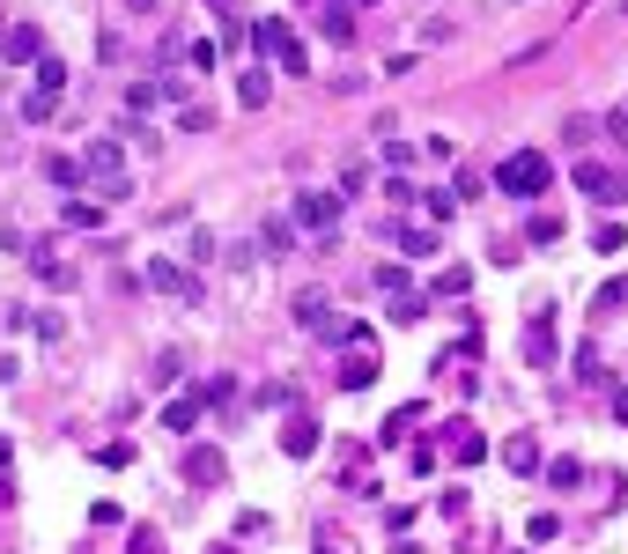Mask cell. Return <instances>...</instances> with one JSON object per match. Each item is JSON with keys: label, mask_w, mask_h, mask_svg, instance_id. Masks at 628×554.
Here are the masks:
<instances>
[{"label": "cell", "mask_w": 628, "mask_h": 554, "mask_svg": "<svg viewBox=\"0 0 628 554\" xmlns=\"http://www.w3.org/2000/svg\"><path fill=\"white\" fill-rule=\"evenodd\" d=\"M377 377H385V362H377V333L363 326V318H348V326H340V385L370 392Z\"/></svg>", "instance_id": "1"}, {"label": "cell", "mask_w": 628, "mask_h": 554, "mask_svg": "<svg viewBox=\"0 0 628 554\" xmlns=\"http://www.w3.org/2000/svg\"><path fill=\"white\" fill-rule=\"evenodd\" d=\"M496 185L510 200H547V185H555V163L540 156V148H510V156L496 163Z\"/></svg>", "instance_id": "2"}, {"label": "cell", "mask_w": 628, "mask_h": 554, "mask_svg": "<svg viewBox=\"0 0 628 554\" xmlns=\"http://www.w3.org/2000/svg\"><path fill=\"white\" fill-rule=\"evenodd\" d=\"M82 178H89V185L104 193V207L133 193V178H126V156H119V141H89V148H82Z\"/></svg>", "instance_id": "3"}, {"label": "cell", "mask_w": 628, "mask_h": 554, "mask_svg": "<svg viewBox=\"0 0 628 554\" xmlns=\"http://www.w3.org/2000/svg\"><path fill=\"white\" fill-rule=\"evenodd\" d=\"M289 222L311 229V237H333V229H340V193H326V185L296 193V200H289Z\"/></svg>", "instance_id": "4"}, {"label": "cell", "mask_w": 628, "mask_h": 554, "mask_svg": "<svg viewBox=\"0 0 628 554\" xmlns=\"http://www.w3.org/2000/svg\"><path fill=\"white\" fill-rule=\"evenodd\" d=\"M518 348H525V362H532V370H555V362H562V333H555V311L525 318V340H518Z\"/></svg>", "instance_id": "5"}, {"label": "cell", "mask_w": 628, "mask_h": 554, "mask_svg": "<svg viewBox=\"0 0 628 554\" xmlns=\"http://www.w3.org/2000/svg\"><path fill=\"white\" fill-rule=\"evenodd\" d=\"M30 274L37 281H45V289H82V266H74V259H60V252H52V244H30Z\"/></svg>", "instance_id": "6"}, {"label": "cell", "mask_w": 628, "mask_h": 554, "mask_svg": "<svg viewBox=\"0 0 628 554\" xmlns=\"http://www.w3.org/2000/svg\"><path fill=\"white\" fill-rule=\"evenodd\" d=\"M577 193L621 207V200H628V178H621V170H606V163H577Z\"/></svg>", "instance_id": "7"}, {"label": "cell", "mask_w": 628, "mask_h": 554, "mask_svg": "<svg viewBox=\"0 0 628 554\" xmlns=\"http://www.w3.org/2000/svg\"><path fill=\"white\" fill-rule=\"evenodd\" d=\"M222 473H230V458H222V444H207V436H200V444L185 451V481H193V488H215Z\"/></svg>", "instance_id": "8"}, {"label": "cell", "mask_w": 628, "mask_h": 554, "mask_svg": "<svg viewBox=\"0 0 628 554\" xmlns=\"http://www.w3.org/2000/svg\"><path fill=\"white\" fill-rule=\"evenodd\" d=\"M444 451L459 458V466H481V458L496 451V444H488V436L473 429V422H444Z\"/></svg>", "instance_id": "9"}, {"label": "cell", "mask_w": 628, "mask_h": 554, "mask_svg": "<svg viewBox=\"0 0 628 554\" xmlns=\"http://www.w3.org/2000/svg\"><path fill=\"white\" fill-rule=\"evenodd\" d=\"M148 289H156V296H185V303H193V296H200V281L185 274L178 259H148Z\"/></svg>", "instance_id": "10"}, {"label": "cell", "mask_w": 628, "mask_h": 554, "mask_svg": "<svg viewBox=\"0 0 628 554\" xmlns=\"http://www.w3.org/2000/svg\"><path fill=\"white\" fill-rule=\"evenodd\" d=\"M0 52H8L15 67H37V60H45V30H37V23H15V30H0Z\"/></svg>", "instance_id": "11"}, {"label": "cell", "mask_w": 628, "mask_h": 554, "mask_svg": "<svg viewBox=\"0 0 628 554\" xmlns=\"http://www.w3.org/2000/svg\"><path fill=\"white\" fill-rule=\"evenodd\" d=\"M496 458H503L510 473H540V466H547V458H540V436H503Z\"/></svg>", "instance_id": "12"}, {"label": "cell", "mask_w": 628, "mask_h": 554, "mask_svg": "<svg viewBox=\"0 0 628 554\" xmlns=\"http://www.w3.org/2000/svg\"><path fill=\"white\" fill-rule=\"evenodd\" d=\"M237 104H244V111H266V104H274V74H266V67H244V74H237Z\"/></svg>", "instance_id": "13"}, {"label": "cell", "mask_w": 628, "mask_h": 554, "mask_svg": "<svg viewBox=\"0 0 628 554\" xmlns=\"http://www.w3.org/2000/svg\"><path fill=\"white\" fill-rule=\"evenodd\" d=\"M392 244H399L407 259H429V252H436V229H429V222H399V215H392Z\"/></svg>", "instance_id": "14"}, {"label": "cell", "mask_w": 628, "mask_h": 554, "mask_svg": "<svg viewBox=\"0 0 628 554\" xmlns=\"http://www.w3.org/2000/svg\"><path fill=\"white\" fill-rule=\"evenodd\" d=\"M259 252L289 259V252H296V222H289V215H266V222H259Z\"/></svg>", "instance_id": "15"}, {"label": "cell", "mask_w": 628, "mask_h": 554, "mask_svg": "<svg viewBox=\"0 0 628 554\" xmlns=\"http://www.w3.org/2000/svg\"><path fill=\"white\" fill-rule=\"evenodd\" d=\"M289 311H296V326H303V333H318V326L333 318V296H326V289H303V296L289 303Z\"/></svg>", "instance_id": "16"}, {"label": "cell", "mask_w": 628, "mask_h": 554, "mask_svg": "<svg viewBox=\"0 0 628 554\" xmlns=\"http://www.w3.org/2000/svg\"><path fill=\"white\" fill-rule=\"evenodd\" d=\"M281 451H289V458H311V451H318V422H311V414H289V429H281Z\"/></svg>", "instance_id": "17"}, {"label": "cell", "mask_w": 628, "mask_h": 554, "mask_svg": "<svg viewBox=\"0 0 628 554\" xmlns=\"http://www.w3.org/2000/svg\"><path fill=\"white\" fill-rule=\"evenodd\" d=\"M333 37V45H355V0H326V23H318Z\"/></svg>", "instance_id": "18"}, {"label": "cell", "mask_w": 628, "mask_h": 554, "mask_svg": "<svg viewBox=\"0 0 628 554\" xmlns=\"http://www.w3.org/2000/svg\"><path fill=\"white\" fill-rule=\"evenodd\" d=\"M163 429H170V436H193V429H200V399H170V407H163Z\"/></svg>", "instance_id": "19"}, {"label": "cell", "mask_w": 628, "mask_h": 554, "mask_svg": "<svg viewBox=\"0 0 628 554\" xmlns=\"http://www.w3.org/2000/svg\"><path fill=\"white\" fill-rule=\"evenodd\" d=\"M385 318H392V326H422V318H429V296H414V289H399Z\"/></svg>", "instance_id": "20"}, {"label": "cell", "mask_w": 628, "mask_h": 554, "mask_svg": "<svg viewBox=\"0 0 628 554\" xmlns=\"http://www.w3.org/2000/svg\"><path fill=\"white\" fill-rule=\"evenodd\" d=\"M414 422H422V407H392V414H385V429H377V444H385V451H399V436H407Z\"/></svg>", "instance_id": "21"}, {"label": "cell", "mask_w": 628, "mask_h": 554, "mask_svg": "<svg viewBox=\"0 0 628 554\" xmlns=\"http://www.w3.org/2000/svg\"><path fill=\"white\" fill-rule=\"evenodd\" d=\"M60 215H67L74 229H104V200H82V193H74V200L60 207Z\"/></svg>", "instance_id": "22"}, {"label": "cell", "mask_w": 628, "mask_h": 554, "mask_svg": "<svg viewBox=\"0 0 628 554\" xmlns=\"http://www.w3.org/2000/svg\"><path fill=\"white\" fill-rule=\"evenodd\" d=\"M37 89H45V97H60V89H67V60H60V52L37 60Z\"/></svg>", "instance_id": "23"}, {"label": "cell", "mask_w": 628, "mask_h": 554, "mask_svg": "<svg viewBox=\"0 0 628 554\" xmlns=\"http://www.w3.org/2000/svg\"><path fill=\"white\" fill-rule=\"evenodd\" d=\"M540 473H547V488H577L584 481V458H547Z\"/></svg>", "instance_id": "24"}, {"label": "cell", "mask_w": 628, "mask_h": 554, "mask_svg": "<svg viewBox=\"0 0 628 554\" xmlns=\"http://www.w3.org/2000/svg\"><path fill=\"white\" fill-rule=\"evenodd\" d=\"M200 407H230V399H237V377H200Z\"/></svg>", "instance_id": "25"}, {"label": "cell", "mask_w": 628, "mask_h": 554, "mask_svg": "<svg viewBox=\"0 0 628 554\" xmlns=\"http://www.w3.org/2000/svg\"><path fill=\"white\" fill-rule=\"evenodd\" d=\"M274 60H281V74H296V82H303V74H311V52L296 45V30L281 37V52H274Z\"/></svg>", "instance_id": "26"}, {"label": "cell", "mask_w": 628, "mask_h": 554, "mask_svg": "<svg viewBox=\"0 0 628 554\" xmlns=\"http://www.w3.org/2000/svg\"><path fill=\"white\" fill-rule=\"evenodd\" d=\"M156 104H163V82H133V89H126V111H133V119H148Z\"/></svg>", "instance_id": "27"}, {"label": "cell", "mask_w": 628, "mask_h": 554, "mask_svg": "<svg viewBox=\"0 0 628 554\" xmlns=\"http://www.w3.org/2000/svg\"><path fill=\"white\" fill-rule=\"evenodd\" d=\"M281 37H289V23H281V15H266V23H252V45L266 52V60L281 52Z\"/></svg>", "instance_id": "28"}, {"label": "cell", "mask_w": 628, "mask_h": 554, "mask_svg": "<svg viewBox=\"0 0 628 554\" xmlns=\"http://www.w3.org/2000/svg\"><path fill=\"white\" fill-rule=\"evenodd\" d=\"M15 318H23L37 340H60V333H67V318H60V311H15Z\"/></svg>", "instance_id": "29"}, {"label": "cell", "mask_w": 628, "mask_h": 554, "mask_svg": "<svg viewBox=\"0 0 628 554\" xmlns=\"http://www.w3.org/2000/svg\"><path fill=\"white\" fill-rule=\"evenodd\" d=\"M473 289V274H466V266H444V274H436V296H451V303H459Z\"/></svg>", "instance_id": "30"}, {"label": "cell", "mask_w": 628, "mask_h": 554, "mask_svg": "<svg viewBox=\"0 0 628 554\" xmlns=\"http://www.w3.org/2000/svg\"><path fill=\"white\" fill-rule=\"evenodd\" d=\"M385 200L399 207V215H407V207H414V200H422V193H414V185H407V170H392V178H385Z\"/></svg>", "instance_id": "31"}, {"label": "cell", "mask_w": 628, "mask_h": 554, "mask_svg": "<svg viewBox=\"0 0 628 554\" xmlns=\"http://www.w3.org/2000/svg\"><path fill=\"white\" fill-rule=\"evenodd\" d=\"M592 252H628V229L621 222H599L592 229Z\"/></svg>", "instance_id": "32"}, {"label": "cell", "mask_w": 628, "mask_h": 554, "mask_svg": "<svg viewBox=\"0 0 628 554\" xmlns=\"http://www.w3.org/2000/svg\"><path fill=\"white\" fill-rule=\"evenodd\" d=\"M185 60H193V74H215V67H222V45H215V37H200Z\"/></svg>", "instance_id": "33"}, {"label": "cell", "mask_w": 628, "mask_h": 554, "mask_svg": "<svg viewBox=\"0 0 628 554\" xmlns=\"http://www.w3.org/2000/svg\"><path fill=\"white\" fill-rule=\"evenodd\" d=\"M52 111H60V97H45V89H30V97H23V119H30V126H45Z\"/></svg>", "instance_id": "34"}, {"label": "cell", "mask_w": 628, "mask_h": 554, "mask_svg": "<svg viewBox=\"0 0 628 554\" xmlns=\"http://www.w3.org/2000/svg\"><path fill=\"white\" fill-rule=\"evenodd\" d=\"M562 237V215H532L525 222V244H555Z\"/></svg>", "instance_id": "35"}, {"label": "cell", "mask_w": 628, "mask_h": 554, "mask_svg": "<svg viewBox=\"0 0 628 554\" xmlns=\"http://www.w3.org/2000/svg\"><path fill=\"white\" fill-rule=\"evenodd\" d=\"M45 178L52 185H82V163H74V156H45Z\"/></svg>", "instance_id": "36"}, {"label": "cell", "mask_w": 628, "mask_h": 554, "mask_svg": "<svg viewBox=\"0 0 628 554\" xmlns=\"http://www.w3.org/2000/svg\"><path fill=\"white\" fill-rule=\"evenodd\" d=\"M207 126H215V111H207V104H178V133H207Z\"/></svg>", "instance_id": "37"}, {"label": "cell", "mask_w": 628, "mask_h": 554, "mask_svg": "<svg viewBox=\"0 0 628 554\" xmlns=\"http://www.w3.org/2000/svg\"><path fill=\"white\" fill-rule=\"evenodd\" d=\"M185 259H193V266H215V229H193V244H185Z\"/></svg>", "instance_id": "38"}, {"label": "cell", "mask_w": 628, "mask_h": 554, "mask_svg": "<svg viewBox=\"0 0 628 554\" xmlns=\"http://www.w3.org/2000/svg\"><path fill=\"white\" fill-rule=\"evenodd\" d=\"M555 532H562V518H555V510H540V518L525 525V540H532V547H547V540H555Z\"/></svg>", "instance_id": "39"}, {"label": "cell", "mask_w": 628, "mask_h": 554, "mask_svg": "<svg viewBox=\"0 0 628 554\" xmlns=\"http://www.w3.org/2000/svg\"><path fill=\"white\" fill-rule=\"evenodd\" d=\"M577 385H606L599 377V348H577Z\"/></svg>", "instance_id": "40"}, {"label": "cell", "mask_w": 628, "mask_h": 554, "mask_svg": "<svg viewBox=\"0 0 628 554\" xmlns=\"http://www.w3.org/2000/svg\"><path fill=\"white\" fill-rule=\"evenodd\" d=\"M451 207H459L451 193H422V215H429V222H451Z\"/></svg>", "instance_id": "41"}, {"label": "cell", "mask_w": 628, "mask_h": 554, "mask_svg": "<svg viewBox=\"0 0 628 554\" xmlns=\"http://www.w3.org/2000/svg\"><path fill=\"white\" fill-rule=\"evenodd\" d=\"M156 385H163V392L178 385V348H163V355H156Z\"/></svg>", "instance_id": "42"}, {"label": "cell", "mask_w": 628, "mask_h": 554, "mask_svg": "<svg viewBox=\"0 0 628 554\" xmlns=\"http://www.w3.org/2000/svg\"><path fill=\"white\" fill-rule=\"evenodd\" d=\"M97 466H111V473L133 466V444H104V451H97Z\"/></svg>", "instance_id": "43"}, {"label": "cell", "mask_w": 628, "mask_h": 554, "mask_svg": "<svg viewBox=\"0 0 628 554\" xmlns=\"http://www.w3.org/2000/svg\"><path fill=\"white\" fill-rule=\"evenodd\" d=\"M614 303H628V274H621V281H606V289H599V311H614Z\"/></svg>", "instance_id": "44"}, {"label": "cell", "mask_w": 628, "mask_h": 554, "mask_svg": "<svg viewBox=\"0 0 628 554\" xmlns=\"http://www.w3.org/2000/svg\"><path fill=\"white\" fill-rule=\"evenodd\" d=\"M15 503V481H8V473H0V510H8Z\"/></svg>", "instance_id": "45"}, {"label": "cell", "mask_w": 628, "mask_h": 554, "mask_svg": "<svg viewBox=\"0 0 628 554\" xmlns=\"http://www.w3.org/2000/svg\"><path fill=\"white\" fill-rule=\"evenodd\" d=\"M126 8H133V15H156V0H126Z\"/></svg>", "instance_id": "46"}, {"label": "cell", "mask_w": 628, "mask_h": 554, "mask_svg": "<svg viewBox=\"0 0 628 554\" xmlns=\"http://www.w3.org/2000/svg\"><path fill=\"white\" fill-rule=\"evenodd\" d=\"M614 414H621V422H628V392H614Z\"/></svg>", "instance_id": "47"}, {"label": "cell", "mask_w": 628, "mask_h": 554, "mask_svg": "<svg viewBox=\"0 0 628 554\" xmlns=\"http://www.w3.org/2000/svg\"><path fill=\"white\" fill-rule=\"evenodd\" d=\"M8 451H15V444H8V436H0V473H8Z\"/></svg>", "instance_id": "48"}, {"label": "cell", "mask_w": 628, "mask_h": 554, "mask_svg": "<svg viewBox=\"0 0 628 554\" xmlns=\"http://www.w3.org/2000/svg\"><path fill=\"white\" fill-rule=\"evenodd\" d=\"M318 554H348V547H333V540H318Z\"/></svg>", "instance_id": "49"}, {"label": "cell", "mask_w": 628, "mask_h": 554, "mask_svg": "<svg viewBox=\"0 0 628 554\" xmlns=\"http://www.w3.org/2000/svg\"><path fill=\"white\" fill-rule=\"evenodd\" d=\"M207 554H237V547H230V540H222V547H207Z\"/></svg>", "instance_id": "50"}, {"label": "cell", "mask_w": 628, "mask_h": 554, "mask_svg": "<svg viewBox=\"0 0 628 554\" xmlns=\"http://www.w3.org/2000/svg\"><path fill=\"white\" fill-rule=\"evenodd\" d=\"M0 30H8V15H0Z\"/></svg>", "instance_id": "51"}, {"label": "cell", "mask_w": 628, "mask_h": 554, "mask_svg": "<svg viewBox=\"0 0 628 554\" xmlns=\"http://www.w3.org/2000/svg\"><path fill=\"white\" fill-rule=\"evenodd\" d=\"M355 8H370V0H355Z\"/></svg>", "instance_id": "52"}]
</instances>
